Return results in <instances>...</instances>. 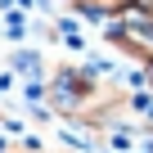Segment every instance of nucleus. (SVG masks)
I'll return each mask as SVG.
<instances>
[{"label":"nucleus","mask_w":153,"mask_h":153,"mask_svg":"<svg viewBox=\"0 0 153 153\" xmlns=\"http://www.w3.org/2000/svg\"><path fill=\"white\" fill-rule=\"evenodd\" d=\"M104 90H108V81L99 72L81 68V63H54L50 76H45V86H41L50 113L63 117V122H72V126H81L95 113V104L104 99Z\"/></svg>","instance_id":"nucleus-1"},{"label":"nucleus","mask_w":153,"mask_h":153,"mask_svg":"<svg viewBox=\"0 0 153 153\" xmlns=\"http://www.w3.org/2000/svg\"><path fill=\"white\" fill-rule=\"evenodd\" d=\"M144 0H81V9L76 14H86V18H122V14H131V9H140Z\"/></svg>","instance_id":"nucleus-3"},{"label":"nucleus","mask_w":153,"mask_h":153,"mask_svg":"<svg viewBox=\"0 0 153 153\" xmlns=\"http://www.w3.org/2000/svg\"><path fill=\"white\" fill-rule=\"evenodd\" d=\"M104 36H108V45H113L117 54H126L131 63H140V68L153 63V14H149L144 5L131 9V14H122V18H113Z\"/></svg>","instance_id":"nucleus-2"},{"label":"nucleus","mask_w":153,"mask_h":153,"mask_svg":"<svg viewBox=\"0 0 153 153\" xmlns=\"http://www.w3.org/2000/svg\"><path fill=\"white\" fill-rule=\"evenodd\" d=\"M0 153H54V149H41L32 140H9V144H0Z\"/></svg>","instance_id":"nucleus-4"},{"label":"nucleus","mask_w":153,"mask_h":153,"mask_svg":"<svg viewBox=\"0 0 153 153\" xmlns=\"http://www.w3.org/2000/svg\"><path fill=\"white\" fill-rule=\"evenodd\" d=\"M149 153H153V126H149Z\"/></svg>","instance_id":"nucleus-6"},{"label":"nucleus","mask_w":153,"mask_h":153,"mask_svg":"<svg viewBox=\"0 0 153 153\" xmlns=\"http://www.w3.org/2000/svg\"><path fill=\"white\" fill-rule=\"evenodd\" d=\"M140 76H144V86L153 90V63H149V68H140Z\"/></svg>","instance_id":"nucleus-5"}]
</instances>
